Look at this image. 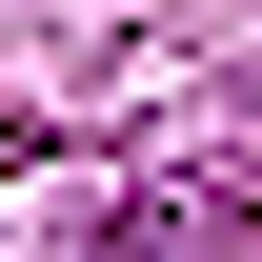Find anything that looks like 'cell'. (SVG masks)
I'll return each instance as SVG.
<instances>
[{
    "label": "cell",
    "instance_id": "1",
    "mask_svg": "<svg viewBox=\"0 0 262 262\" xmlns=\"http://www.w3.org/2000/svg\"><path fill=\"white\" fill-rule=\"evenodd\" d=\"M101 242H121V262H222V242H242V182H141Z\"/></svg>",
    "mask_w": 262,
    "mask_h": 262
}]
</instances>
